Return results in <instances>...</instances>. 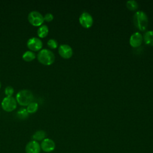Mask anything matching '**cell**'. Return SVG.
<instances>
[{
    "instance_id": "obj_14",
    "label": "cell",
    "mask_w": 153,
    "mask_h": 153,
    "mask_svg": "<svg viewBox=\"0 0 153 153\" xmlns=\"http://www.w3.org/2000/svg\"><path fill=\"white\" fill-rule=\"evenodd\" d=\"M36 57L35 53L32 51H26L22 55V58L26 62H30L33 60Z\"/></svg>"
},
{
    "instance_id": "obj_21",
    "label": "cell",
    "mask_w": 153,
    "mask_h": 153,
    "mask_svg": "<svg viewBox=\"0 0 153 153\" xmlns=\"http://www.w3.org/2000/svg\"><path fill=\"white\" fill-rule=\"evenodd\" d=\"M54 18V16L53 15L51 14V13H48L47 14H45L44 16V20L47 21V22H50Z\"/></svg>"
},
{
    "instance_id": "obj_12",
    "label": "cell",
    "mask_w": 153,
    "mask_h": 153,
    "mask_svg": "<svg viewBox=\"0 0 153 153\" xmlns=\"http://www.w3.org/2000/svg\"><path fill=\"white\" fill-rule=\"evenodd\" d=\"M143 39L146 44L153 46V30L147 31L144 34Z\"/></svg>"
},
{
    "instance_id": "obj_11",
    "label": "cell",
    "mask_w": 153,
    "mask_h": 153,
    "mask_svg": "<svg viewBox=\"0 0 153 153\" xmlns=\"http://www.w3.org/2000/svg\"><path fill=\"white\" fill-rule=\"evenodd\" d=\"M143 38L141 33L135 32L132 34L130 38V44L133 47H139L142 42Z\"/></svg>"
},
{
    "instance_id": "obj_2",
    "label": "cell",
    "mask_w": 153,
    "mask_h": 153,
    "mask_svg": "<svg viewBox=\"0 0 153 153\" xmlns=\"http://www.w3.org/2000/svg\"><path fill=\"white\" fill-rule=\"evenodd\" d=\"M37 58L41 63L45 65H50L54 62L55 56L51 50L47 48H43L38 53Z\"/></svg>"
},
{
    "instance_id": "obj_16",
    "label": "cell",
    "mask_w": 153,
    "mask_h": 153,
    "mask_svg": "<svg viewBox=\"0 0 153 153\" xmlns=\"http://www.w3.org/2000/svg\"><path fill=\"white\" fill-rule=\"evenodd\" d=\"M38 108V105L35 102H32L27 106V111L28 113H34L35 112Z\"/></svg>"
},
{
    "instance_id": "obj_18",
    "label": "cell",
    "mask_w": 153,
    "mask_h": 153,
    "mask_svg": "<svg viewBox=\"0 0 153 153\" xmlns=\"http://www.w3.org/2000/svg\"><path fill=\"white\" fill-rule=\"evenodd\" d=\"M28 112L26 108H20L17 112V115L21 119H25L28 116Z\"/></svg>"
},
{
    "instance_id": "obj_7",
    "label": "cell",
    "mask_w": 153,
    "mask_h": 153,
    "mask_svg": "<svg viewBox=\"0 0 153 153\" xmlns=\"http://www.w3.org/2000/svg\"><path fill=\"white\" fill-rule=\"evenodd\" d=\"M79 21L80 24L85 28L90 27L93 23V19L92 16L87 12L82 13L79 18Z\"/></svg>"
},
{
    "instance_id": "obj_6",
    "label": "cell",
    "mask_w": 153,
    "mask_h": 153,
    "mask_svg": "<svg viewBox=\"0 0 153 153\" xmlns=\"http://www.w3.org/2000/svg\"><path fill=\"white\" fill-rule=\"evenodd\" d=\"M27 47L32 51H38L42 47V42L41 39L37 37H32L27 41Z\"/></svg>"
},
{
    "instance_id": "obj_10",
    "label": "cell",
    "mask_w": 153,
    "mask_h": 153,
    "mask_svg": "<svg viewBox=\"0 0 153 153\" xmlns=\"http://www.w3.org/2000/svg\"><path fill=\"white\" fill-rule=\"evenodd\" d=\"M41 148L45 152H50L55 149V143L51 139H44L41 142Z\"/></svg>"
},
{
    "instance_id": "obj_20",
    "label": "cell",
    "mask_w": 153,
    "mask_h": 153,
    "mask_svg": "<svg viewBox=\"0 0 153 153\" xmlns=\"http://www.w3.org/2000/svg\"><path fill=\"white\" fill-rule=\"evenodd\" d=\"M14 93V88L12 86L8 85L5 88V94L7 96H12Z\"/></svg>"
},
{
    "instance_id": "obj_8",
    "label": "cell",
    "mask_w": 153,
    "mask_h": 153,
    "mask_svg": "<svg viewBox=\"0 0 153 153\" xmlns=\"http://www.w3.org/2000/svg\"><path fill=\"white\" fill-rule=\"evenodd\" d=\"M59 53L63 58L69 59L72 56L73 50L69 45L62 44L59 47Z\"/></svg>"
},
{
    "instance_id": "obj_13",
    "label": "cell",
    "mask_w": 153,
    "mask_h": 153,
    "mask_svg": "<svg viewBox=\"0 0 153 153\" xmlns=\"http://www.w3.org/2000/svg\"><path fill=\"white\" fill-rule=\"evenodd\" d=\"M48 33V27L46 25H42L38 28L37 30V33L39 37L44 38Z\"/></svg>"
},
{
    "instance_id": "obj_5",
    "label": "cell",
    "mask_w": 153,
    "mask_h": 153,
    "mask_svg": "<svg viewBox=\"0 0 153 153\" xmlns=\"http://www.w3.org/2000/svg\"><path fill=\"white\" fill-rule=\"evenodd\" d=\"M1 106L5 111H13L17 107V100L13 96H6L2 100Z\"/></svg>"
},
{
    "instance_id": "obj_15",
    "label": "cell",
    "mask_w": 153,
    "mask_h": 153,
    "mask_svg": "<svg viewBox=\"0 0 153 153\" xmlns=\"http://www.w3.org/2000/svg\"><path fill=\"white\" fill-rule=\"evenodd\" d=\"M45 137V132L43 130H38L32 136V138L33 140H35V141L44 140Z\"/></svg>"
},
{
    "instance_id": "obj_4",
    "label": "cell",
    "mask_w": 153,
    "mask_h": 153,
    "mask_svg": "<svg viewBox=\"0 0 153 153\" xmlns=\"http://www.w3.org/2000/svg\"><path fill=\"white\" fill-rule=\"evenodd\" d=\"M27 19L29 23L35 26L42 25L44 21V16L38 11H30L27 16Z\"/></svg>"
},
{
    "instance_id": "obj_3",
    "label": "cell",
    "mask_w": 153,
    "mask_h": 153,
    "mask_svg": "<svg viewBox=\"0 0 153 153\" xmlns=\"http://www.w3.org/2000/svg\"><path fill=\"white\" fill-rule=\"evenodd\" d=\"M33 93L27 89L22 90L16 94V100L22 106H27L33 102Z\"/></svg>"
},
{
    "instance_id": "obj_1",
    "label": "cell",
    "mask_w": 153,
    "mask_h": 153,
    "mask_svg": "<svg viewBox=\"0 0 153 153\" xmlns=\"http://www.w3.org/2000/svg\"><path fill=\"white\" fill-rule=\"evenodd\" d=\"M133 22L135 26L140 30H145L148 26V19L145 13L137 11L133 17Z\"/></svg>"
},
{
    "instance_id": "obj_9",
    "label": "cell",
    "mask_w": 153,
    "mask_h": 153,
    "mask_svg": "<svg viewBox=\"0 0 153 153\" xmlns=\"http://www.w3.org/2000/svg\"><path fill=\"white\" fill-rule=\"evenodd\" d=\"M25 151L26 153H40L41 146L37 141H30L26 145Z\"/></svg>"
},
{
    "instance_id": "obj_19",
    "label": "cell",
    "mask_w": 153,
    "mask_h": 153,
    "mask_svg": "<svg viewBox=\"0 0 153 153\" xmlns=\"http://www.w3.org/2000/svg\"><path fill=\"white\" fill-rule=\"evenodd\" d=\"M47 45L51 48H56L58 46L57 41L54 39H50L47 41Z\"/></svg>"
},
{
    "instance_id": "obj_17",
    "label": "cell",
    "mask_w": 153,
    "mask_h": 153,
    "mask_svg": "<svg viewBox=\"0 0 153 153\" xmlns=\"http://www.w3.org/2000/svg\"><path fill=\"white\" fill-rule=\"evenodd\" d=\"M126 6L130 10H135L138 8V4L136 1L130 0L126 2Z\"/></svg>"
},
{
    "instance_id": "obj_22",
    "label": "cell",
    "mask_w": 153,
    "mask_h": 153,
    "mask_svg": "<svg viewBox=\"0 0 153 153\" xmlns=\"http://www.w3.org/2000/svg\"><path fill=\"white\" fill-rule=\"evenodd\" d=\"M1 81H0V88H1Z\"/></svg>"
}]
</instances>
